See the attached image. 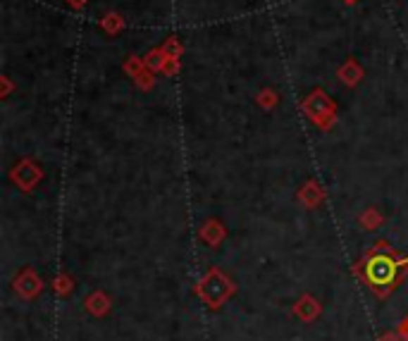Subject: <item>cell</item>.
Segmentation results:
<instances>
[{
	"label": "cell",
	"instance_id": "6da1fadb",
	"mask_svg": "<svg viewBox=\"0 0 408 341\" xmlns=\"http://www.w3.org/2000/svg\"><path fill=\"white\" fill-rule=\"evenodd\" d=\"M196 294L201 296V301L206 303L208 308L218 310L222 303H225L234 294V284L227 277H222L218 270H210L208 275L199 282Z\"/></svg>",
	"mask_w": 408,
	"mask_h": 341
},
{
	"label": "cell",
	"instance_id": "7a4b0ae2",
	"mask_svg": "<svg viewBox=\"0 0 408 341\" xmlns=\"http://www.w3.org/2000/svg\"><path fill=\"white\" fill-rule=\"evenodd\" d=\"M15 291L22 299H34V296L41 294V279L32 270H24L22 275L15 277Z\"/></svg>",
	"mask_w": 408,
	"mask_h": 341
},
{
	"label": "cell",
	"instance_id": "3957f363",
	"mask_svg": "<svg viewBox=\"0 0 408 341\" xmlns=\"http://www.w3.org/2000/svg\"><path fill=\"white\" fill-rule=\"evenodd\" d=\"M392 275H394V265L389 263V260H385V258L370 263V268H368V279L375 284V287H380V284H387L389 279H392Z\"/></svg>",
	"mask_w": 408,
	"mask_h": 341
},
{
	"label": "cell",
	"instance_id": "277c9868",
	"mask_svg": "<svg viewBox=\"0 0 408 341\" xmlns=\"http://www.w3.org/2000/svg\"><path fill=\"white\" fill-rule=\"evenodd\" d=\"M294 313H296V318H299V320H304V322H313V320L320 315V303L315 301L313 296H304V299H299V301H296Z\"/></svg>",
	"mask_w": 408,
	"mask_h": 341
},
{
	"label": "cell",
	"instance_id": "5b68a950",
	"mask_svg": "<svg viewBox=\"0 0 408 341\" xmlns=\"http://www.w3.org/2000/svg\"><path fill=\"white\" fill-rule=\"evenodd\" d=\"M86 310H89L91 315H96V318H101V315H105L110 310V301L108 296L103 294V291H96V294H91L89 299H86Z\"/></svg>",
	"mask_w": 408,
	"mask_h": 341
},
{
	"label": "cell",
	"instance_id": "8992f818",
	"mask_svg": "<svg viewBox=\"0 0 408 341\" xmlns=\"http://www.w3.org/2000/svg\"><path fill=\"white\" fill-rule=\"evenodd\" d=\"M55 291H58V294H67V291H70V279H55Z\"/></svg>",
	"mask_w": 408,
	"mask_h": 341
},
{
	"label": "cell",
	"instance_id": "52a82bcc",
	"mask_svg": "<svg viewBox=\"0 0 408 341\" xmlns=\"http://www.w3.org/2000/svg\"><path fill=\"white\" fill-rule=\"evenodd\" d=\"M380 341H406V339L401 337L399 332H389V334H385V337H382Z\"/></svg>",
	"mask_w": 408,
	"mask_h": 341
},
{
	"label": "cell",
	"instance_id": "ba28073f",
	"mask_svg": "<svg viewBox=\"0 0 408 341\" xmlns=\"http://www.w3.org/2000/svg\"><path fill=\"white\" fill-rule=\"evenodd\" d=\"M399 334H401V337H404V339L408 341V318H406L404 322H401V327H399Z\"/></svg>",
	"mask_w": 408,
	"mask_h": 341
}]
</instances>
